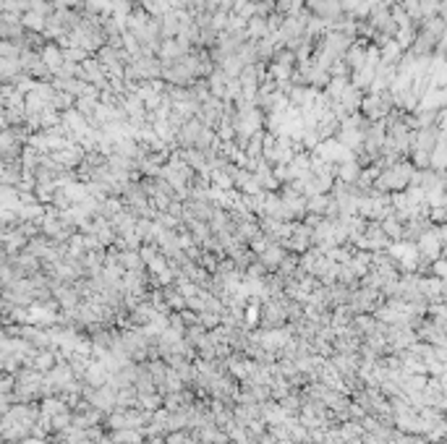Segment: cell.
I'll return each mask as SVG.
<instances>
[{"instance_id":"cell-1","label":"cell","mask_w":447,"mask_h":444,"mask_svg":"<svg viewBox=\"0 0 447 444\" xmlns=\"http://www.w3.org/2000/svg\"><path fill=\"white\" fill-rule=\"evenodd\" d=\"M408 180H411V170L408 167H392V170H387V173H382L379 186L387 188V191H400V188L408 186Z\"/></svg>"},{"instance_id":"cell-3","label":"cell","mask_w":447,"mask_h":444,"mask_svg":"<svg viewBox=\"0 0 447 444\" xmlns=\"http://www.w3.org/2000/svg\"><path fill=\"white\" fill-rule=\"evenodd\" d=\"M392 254H398V256H400V254H405V246H398V248H392ZM403 264H405V267H411V264H413V259H405Z\"/></svg>"},{"instance_id":"cell-4","label":"cell","mask_w":447,"mask_h":444,"mask_svg":"<svg viewBox=\"0 0 447 444\" xmlns=\"http://www.w3.org/2000/svg\"><path fill=\"white\" fill-rule=\"evenodd\" d=\"M442 8H444V11H447V0H444V3H442Z\"/></svg>"},{"instance_id":"cell-2","label":"cell","mask_w":447,"mask_h":444,"mask_svg":"<svg viewBox=\"0 0 447 444\" xmlns=\"http://www.w3.org/2000/svg\"><path fill=\"white\" fill-rule=\"evenodd\" d=\"M434 272H437V274H442V277H444V274H447V261L437 259V261H434Z\"/></svg>"}]
</instances>
